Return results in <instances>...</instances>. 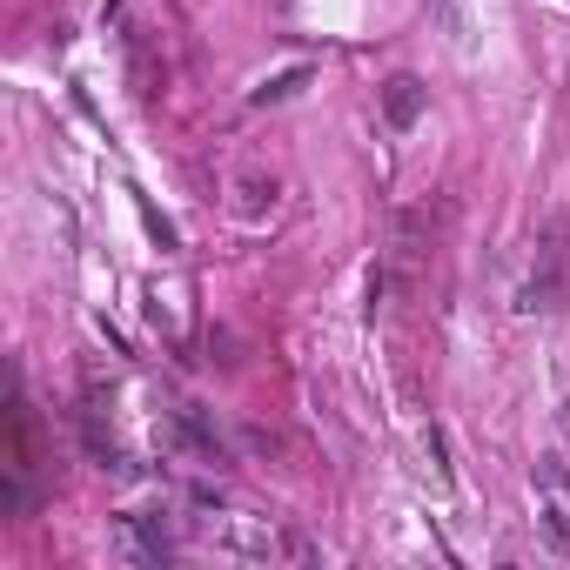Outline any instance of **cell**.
<instances>
[{
    "instance_id": "1",
    "label": "cell",
    "mask_w": 570,
    "mask_h": 570,
    "mask_svg": "<svg viewBox=\"0 0 570 570\" xmlns=\"http://www.w3.org/2000/svg\"><path fill=\"white\" fill-rule=\"evenodd\" d=\"M570 303V215H550L543 235H537V268L523 282V303L530 316H557Z\"/></svg>"
},
{
    "instance_id": "2",
    "label": "cell",
    "mask_w": 570,
    "mask_h": 570,
    "mask_svg": "<svg viewBox=\"0 0 570 570\" xmlns=\"http://www.w3.org/2000/svg\"><path fill=\"white\" fill-rule=\"evenodd\" d=\"M423 101H430V95H423L416 75H390V81H383V121H390V128H416Z\"/></svg>"
},
{
    "instance_id": "3",
    "label": "cell",
    "mask_w": 570,
    "mask_h": 570,
    "mask_svg": "<svg viewBox=\"0 0 570 570\" xmlns=\"http://www.w3.org/2000/svg\"><path fill=\"white\" fill-rule=\"evenodd\" d=\"M128 543H135L141 563H168L175 557V537L161 530V517H128Z\"/></svg>"
},
{
    "instance_id": "4",
    "label": "cell",
    "mask_w": 570,
    "mask_h": 570,
    "mask_svg": "<svg viewBox=\"0 0 570 570\" xmlns=\"http://www.w3.org/2000/svg\"><path fill=\"white\" fill-rule=\"evenodd\" d=\"M175 436H181V443H188V450H195L202 463H228V450H222V436H215V430H208V423H202L195 410H181V416H175Z\"/></svg>"
},
{
    "instance_id": "5",
    "label": "cell",
    "mask_w": 570,
    "mask_h": 570,
    "mask_svg": "<svg viewBox=\"0 0 570 570\" xmlns=\"http://www.w3.org/2000/svg\"><path fill=\"white\" fill-rule=\"evenodd\" d=\"M309 75H316V68H289V75H275V81H262V88H255V101H262V108H268V101H289V95H303V88H309Z\"/></svg>"
},
{
    "instance_id": "6",
    "label": "cell",
    "mask_w": 570,
    "mask_h": 570,
    "mask_svg": "<svg viewBox=\"0 0 570 570\" xmlns=\"http://www.w3.org/2000/svg\"><path fill=\"white\" fill-rule=\"evenodd\" d=\"M275 208V175H248L242 181V215H268Z\"/></svg>"
},
{
    "instance_id": "7",
    "label": "cell",
    "mask_w": 570,
    "mask_h": 570,
    "mask_svg": "<svg viewBox=\"0 0 570 570\" xmlns=\"http://www.w3.org/2000/svg\"><path fill=\"white\" fill-rule=\"evenodd\" d=\"M423 450H430V463H436V476L450 483V443H443V430H436V423L423 430Z\"/></svg>"
}]
</instances>
